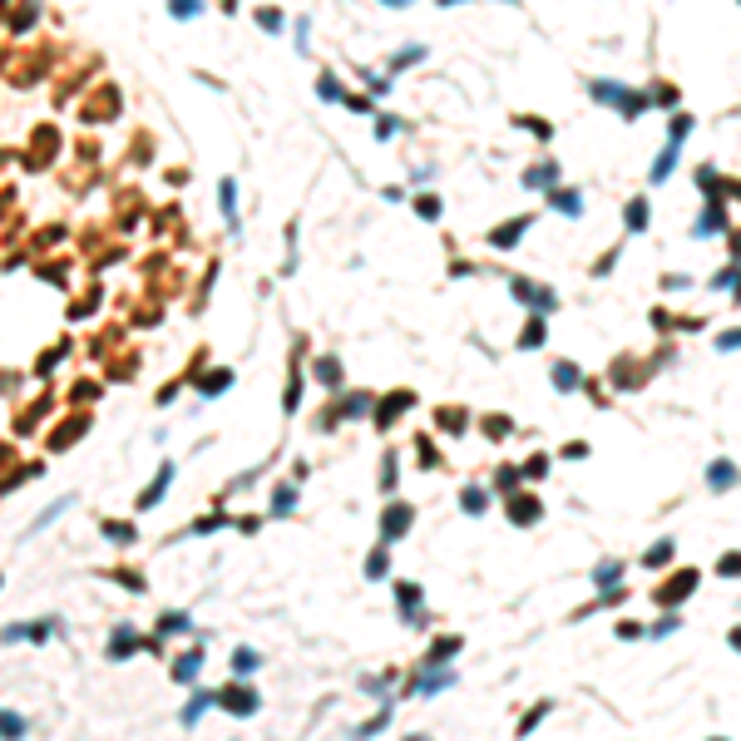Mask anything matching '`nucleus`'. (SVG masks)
Segmentation results:
<instances>
[{
  "instance_id": "f257e3e1",
  "label": "nucleus",
  "mask_w": 741,
  "mask_h": 741,
  "mask_svg": "<svg viewBox=\"0 0 741 741\" xmlns=\"http://www.w3.org/2000/svg\"><path fill=\"white\" fill-rule=\"evenodd\" d=\"M707 480H712V489H726V484H736V465H726V460H717V465L707 470Z\"/></svg>"
},
{
  "instance_id": "20e7f679",
  "label": "nucleus",
  "mask_w": 741,
  "mask_h": 741,
  "mask_svg": "<svg viewBox=\"0 0 741 741\" xmlns=\"http://www.w3.org/2000/svg\"><path fill=\"white\" fill-rule=\"evenodd\" d=\"M553 208H563V213H579V193H558V198H553Z\"/></svg>"
},
{
  "instance_id": "39448f33",
  "label": "nucleus",
  "mask_w": 741,
  "mask_h": 741,
  "mask_svg": "<svg viewBox=\"0 0 741 741\" xmlns=\"http://www.w3.org/2000/svg\"><path fill=\"white\" fill-rule=\"evenodd\" d=\"M366 574H371V579H381V574H385V553H371V563H366Z\"/></svg>"
},
{
  "instance_id": "f03ea898",
  "label": "nucleus",
  "mask_w": 741,
  "mask_h": 741,
  "mask_svg": "<svg viewBox=\"0 0 741 741\" xmlns=\"http://www.w3.org/2000/svg\"><path fill=\"white\" fill-rule=\"evenodd\" d=\"M519 233H524V222H509V227H504V233H499L494 243H499V247H514V238H519Z\"/></svg>"
},
{
  "instance_id": "0eeeda50",
  "label": "nucleus",
  "mask_w": 741,
  "mask_h": 741,
  "mask_svg": "<svg viewBox=\"0 0 741 741\" xmlns=\"http://www.w3.org/2000/svg\"><path fill=\"white\" fill-rule=\"evenodd\" d=\"M411 741H425V736H411Z\"/></svg>"
},
{
  "instance_id": "7ed1b4c3",
  "label": "nucleus",
  "mask_w": 741,
  "mask_h": 741,
  "mask_svg": "<svg viewBox=\"0 0 741 741\" xmlns=\"http://www.w3.org/2000/svg\"><path fill=\"white\" fill-rule=\"evenodd\" d=\"M667 553H672V544H657V549H648L643 563H648V568H652V563H667Z\"/></svg>"
},
{
  "instance_id": "423d86ee",
  "label": "nucleus",
  "mask_w": 741,
  "mask_h": 741,
  "mask_svg": "<svg viewBox=\"0 0 741 741\" xmlns=\"http://www.w3.org/2000/svg\"><path fill=\"white\" fill-rule=\"evenodd\" d=\"M731 638H736V648H741V628H736V633H731Z\"/></svg>"
}]
</instances>
